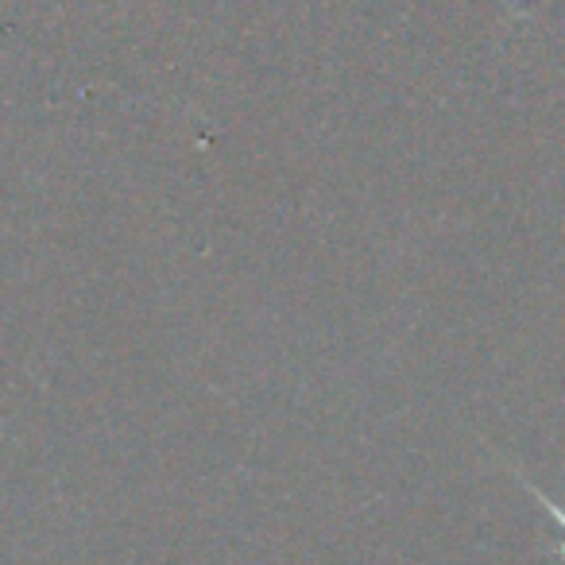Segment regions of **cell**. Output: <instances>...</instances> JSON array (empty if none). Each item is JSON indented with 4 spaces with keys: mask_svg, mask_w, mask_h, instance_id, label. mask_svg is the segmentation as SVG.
Instances as JSON below:
<instances>
[{
    "mask_svg": "<svg viewBox=\"0 0 565 565\" xmlns=\"http://www.w3.org/2000/svg\"><path fill=\"white\" fill-rule=\"evenodd\" d=\"M511 472H515V480H519V484L526 488V495H534V500H539V508H542V511H550V515H554L557 531H562V542H557V557H562V565H565V511L557 508V503L550 500V495L542 492L539 484H531V480H526V477H523V472H519V469H511Z\"/></svg>",
    "mask_w": 565,
    "mask_h": 565,
    "instance_id": "obj_1",
    "label": "cell"
}]
</instances>
